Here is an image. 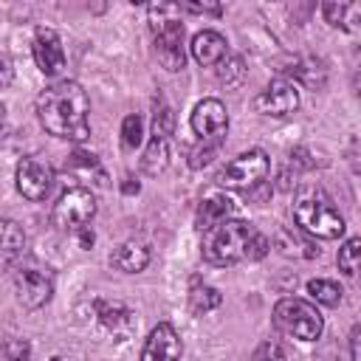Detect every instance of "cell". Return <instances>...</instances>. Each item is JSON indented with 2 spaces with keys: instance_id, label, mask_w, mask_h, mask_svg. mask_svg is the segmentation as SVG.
Returning <instances> with one entry per match:
<instances>
[{
  "instance_id": "1",
  "label": "cell",
  "mask_w": 361,
  "mask_h": 361,
  "mask_svg": "<svg viewBox=\"0 0 361 361\" xmlns=\"http://www.w3.org/2000/svg\"><path fill=\"white\" fill-rule=\"evenodd\" d=\"M37 118L54 138L73 144L90 138V99L73 79H59L37 96Z\"/></svg>"
},
{
  "instance_id": "2",
  "label": "cell",
  "mask_w": 361,
  "mask_h": 361,
  "mask_svg": "<svg viewBox=\"0 0 361 361\" xmlns=\"http://www.w3.org/2000/svg\"><path fill=\"white\" fill-rule=\"evenodd\" d=\"M293 223L302 234L319 240H338L344 234V217L333 206V197L319 186L299 189L293 200Z\"/></svg>"
},
{
  "instance_id": "3",
  "label": "cell",
  "mask_w": 361,
  "mask_h": 361,
  "mask_svg": "<svg viewBox=\"0 0 361 361\" xmlns=\"http://www.w3.org/2000/svg\"><path fill=\"white\" fill-rule=\"evenodd\" d=\"M147 14H149V28H152L158 62L169 73L183 71L186 68V51H183V23H180L178 3H152L147 8Z\"/></svg>"
},
{
  "instance_id": "4",
  "label": "cell",
  "mask_w": 361,
  "mask_h": 361,
  "mask_svg": "<svg viewBox=\"0 0 361 361\" xmlns=\"http://www.w3.org/2000/svg\"><path fill=\"white\" fill-rule=\"evenodd\" d=\"M254 234H257V228L248 220L228 217V220L203 231L200 254L209 265H217V268L234 265V262L245 259V251H248V243H251Z\"/></svg>"
},
{
  "instance_id": "5",
  "label": "cell",
  "mask_w": 361,
  "mask_h": 361,
  "mask_svg": "<svg viewBox=\"0 0 361 361\" xmlns=\"http://www.w3.org/2000/svg\"><path fill=\"white\" fill-rule=\"evenodd\" d=\"M274 327L299 341H316L324 333V316L319 307L299 296H285L274 305Z\"/></svg>"
},
{
  "instance_id": "6",
  "label": "cell",
  "mask_w": 361,
  "mask_h": 361,
  "mask_svg": "<svg viewBox=\"0 0 361 361\" xmlns=\"http://www.w3.org/2000/svg\"><path fill=\"white\" fill-rule=\"evenodd\" d=\"M271 172V158L262 149H248L240 152L237 158H231L220 172H217V186L223 189H237V192H248L254 186H259Z\"/></svg>"
},
{
  "instance_id": "7",
  "label": "cell",
  "mask_w": 361,
  "mask_h": 361,
  "mask_svg": "<svg viewBox=\"0 0 361 361\" xmlns=\"http://www.w3.org/2000/svg\"><path fill=\"white\" fill-rule=\"evenodd\" d=\"M93 214H96V197L87 186H68L51 209V220L59 231H82L87 228Z\"/></svg>"
},
{
  "instance_id": "8",
  "label": "cell",
  "mask_w": 361,
  "mask_h": 361,
  "mask_svg": "<svg viewBox=\"0 0 361 361\" xmlns=\"http://www.w3.org/2000/svg\"><path fill=\"white\" fill-rule=\"evenodd\" d=\"M302 104V96H299V85L288 76H276L271 79L257 96H254V110L259 116H274V118H282V116H290L296 113Z\"/></svg>"
},
{
  "instance_id": "9",
  "label": "cell",
  "mask_w": 361,
  "mask_h": 361,
  "mask_svg": "<svg viewBox=\"0 0 361 361\" xmlns=\"http://www.w3.org/2000/svg\"><path fill=\"white\" fill-rule=\"evenodd\" d=\"M14 183H17V192L31 200V203H39L51 195V186H54V166L48 161H39L34 155H25L20 158L17 169H14Z\"/></svg>"
},
{
  "instance_id": "10",
  "label": "cell",
  "mask_w": 361,
  "mask_h": 361,
  "mask_svg": "<svg viewBox=\"0 0 361 361\" xmlns=\"http://www.w3.org/2000/svg\"><path fill=\"white\" fill-rule=\"evenodd\" d=\"M11 285H14L17 302L25 310H39L54 296V279H51V274L39 271V268H14Z\"/></svg>"
},
{
  "instance_id": "11",
  "label": "cell",
  "mask_w": 361,
  "mask_h": 361,
  "mask_svg": "<svg viewBox=\"0 0 361 361\" xmlns=\"http://www.w3.org/2000/svg\"><path fill=\"white\" fill-rule=\"evenodd\" d=\"M180 355H183V341L178 330L169 322H161L149 330L138 361H180Z\"/></svg>"
},
{
  "instance_id": "12",
  "label": "cell",
  "mask_w": 361,
  "mask_h": 361,
  "mask_svg": "<svg viewBox=\"0 0 361 361\" xmlns=\"http://www.w3.org/2000/svg\"><path fill=\"white\" fill-rule=\"evenodd\" d=\"M189 124L195 130V135L200 138H214V135H226L228 130V110L220 99L209 96V99H200L189 116Z\"/></svg>"
},
{
  "instance_id": "13",
  "label": "cell",
  "mask_w": 361,
  "mask_h": 361,
  "mask_svg": "<svg viewBox=\"0 0 361 361\" xmlns=\"http://www.w3.org/2000/svg\"><path fill=\"white\" fill-rule=\"evenodd\" d=\"M31 51H34L37 68H39L45 76H56V73L65 68L62 39H59V34H56L54 28H37L34 42H31Z\"/></svg>"
},
{
  "instance_id": "14",
  "label": "cell",
  "mask_w": 361,
  "mask_h": 361,
  "mask_svg": "<svg viewBox=\"0 0 361 361\" xmlns=\"http://www.w3.org/2000/svg\"><path fill=\"white\" fill-rule=\"evenodd\" d=\"M189 51H192V56H195L197 65L214 68V65H220V62L228 56V42H226V37H223L220 31L203 28V31H197V34L192 37Z\"/></svg>"
},
{
  "instance_id": "15",
  "label": "cell",
  "mask_w": 361,
  "mask_h": 361,
  "mask_svg": "<svg viewBox=\"0 0 361 361\" xmlns=\"http://www.w3.org/2000/svg\"><path fill=\"white\" fill-rule=\"evenodd\" d=\"M65 172H71L76 180H82L79 186H85V183L107 186V172H104L102 161H99L93 152H85V149H73V152L65 158Z\"/></svg>"
},
{
  "instance_id": "16",
  "label": "cell",
  "mask_w": 361,
  "mask_h": 361,
  "mask_svg": "<svg viewBox=\"0 0 361 361\" xmlns=\"http://www.w3.org/2000/svg\"><path fill=\"white\" fill-rule=\"evenodd\" d=\"M274 248L288 259H313V257H319V248L313 245V240L307 234H302L299 228H276Z\"/></svg>"
},
{
  "instance_id": "17",
  "label": "cell",
  "mask_w": 361,
  "mask_h": 361,
  "mask_svg": "<svg viewBox=\"0 0 361 361\" xmlns=\"http://www.w3.org/2000/svg\"><path fill=\"white\" fill-rule=\"evenodd\" d=\"M25 254V231L14 220H0V268H14Z\"/></svg>"
},
{
  "instance_id": "18",
  "label": "cell",
  "mask_w": 361,
  "mask_h": 361,
  "mask_svg": "<svg viewBox=\"0 0 361 361\" xmlns=\"http://www.w3.org/2000/svg\"><path fill=\"white\" fill-rule=\"evenodd\" d=\"M231 214H234V200H231L228 195H209V197H203L200 206H197L195 226H197L200 231H206V228H212V226L228 220Z\"/></svg>"
},
{
  "instance_id": "19",
  "label": "cell",
  "mask_w": 361,
  "mask_h": 361,
  "mask_svg": "<svg viewBox=\"0 0 361 361\" xmlns=\"http://www.w3.org/2000/svg\"><path fill=\"white\" fill-rule=\"evenodd\" d=\"M110 265L124 271V274H141L147 265H149V248L135 243V240H127L121 245L113 248L110 254Z\"/></svg>"
},
{
  "instance_id": "20",
  "label": "cell",
  "mask_w": 361,
  "mask_h": 361,
  "mask_svg": "<svg viewBox=\"0 0 361 361\" xmlns=\"http://www.w3.org/2000/svg\"><path fill=\"white\" fill-rule=\"evenodd\" d=\"M322 14L336 28L358 31V23H361V6L358 3H336V0H327V3H322Z\"/></svg>"
},
{
  "instance_id": "21",
  "label": "cell",
  "mask_w": 361,
  "mask_h": 361,
  "mask_svg": "<svg viewBox=\"0 0 361 361\" xmlns=\"http://www.w3.org/2000/svg\"><path fill=\"white\" fill-rule=\"evenodd\" d=\"M96 316H99V322L107 327V330H113L116 336H127L130 330H133V313L124 307V305H110V302H96Z\"/></svg>"
},
{
  "instance_id": "22",
  "label": "cell",
  "mask_w": 361,
  "mask_h": 361,
  "mask_svg": "<svg viewBox=\"0 0 361 361\" xmlns=\"http://www.w3.org/2000/svg\"><path fill=\"white\" fill-rule=\"evenodd\" d=\"M166 166H169V138L152 135L149 144H147V149H144L141 169H144L147 175H161Z\"/></svg>"
},
{
  "instance_id": "23",
  "label": "cell",
  "mask_w": 361,
  "mask_h": 361,
  "mask_svg": "<svg viewBox=\"0 0 361 361\" xmlns=\"http://www.w3.org/2000/svg\"><path fill=\"white\" fill-rule=\"evenodd\" d=\"M220 302H223V296L212 285H192V290H189V310L195 316H203V313L220 307Z\"/></svg>"
},
{
  "instance_id": "24",
  "label": "cell",
  "mask_w": 361,
  "mask_h": 361,
  "mask_svg": "<svg viewBox=\"0 0 361 361\" xmlns=\"http://www.w3.org/2000/svg\"><path fill=\"white\" fill-rule=\"evenodd\" d=\"M223 144H226V135H214V138H200V144L189 152V166L192 169H203V166H209L217 155H220V149H223Z\"/></svg>"
},
{
  "instance_id": "25",
  "label": "cell",
  "mask_w": 361,
  "mask_h": 361,
  "mask_svg": "<svg viewBox=\"0 0 361 361\" xmlns=\"http://www.w3.org/2000/svg\"><path fill=\"white\" fill-rule=\"evenodd\" d=\"M307 293H310L313 302H319L324 307H336L341 302V296H344L341 285L333 282V279H310L307 282Z\"/></svg>"
},
{
  "instance_id": "26",
  "label": "cell",
  "mask_w": 361,
  "mask_h": 361,
  "mask_svg": "<svg viewBox=\"0 0 361 361\" xmlns=\"http://www.w3.org/2000/svg\"><path fill=\"white\" fill-rule=\"evenodd\" d=\"M285 73L302 79L307 87H322L324 85V68L316 59H296L293 68H285Z\"/></svg>"
},
{
  "instance_id": "27",
  "label": "cell",
  "mask_w": 361,
  "mask_h": 361,
  "mask_svg": "<svg viewBox=\"0 0 361 361\" xmlns=\"http://www.w3.org/2000/svg\"><path fill=\"white\" fill-rule=\"evenodd\" d=\"M358 259H361V237L344 240V245L338 248V257H336L338 271H341L344 276H355V274H358Z\"/></svg>"
},
{
  "instance_id": "28",
  "label": "cell",
  "mask_w": 361,
  "mask_h": 361,
  "mask_svg": "<svg viewBox=\"0 0 361 361\" xmlns=\"http://www.w3.org/2000/svg\"><path fill=\"white\" fill-rule=\"evenodd\" d=\"M141 141H144V118L138 113L124 116V121H121V147L135 149V147H141Z\"/></svg>"
},
{
  "instance_id": "29",
  "label": "cell",
  "mask_w": 361,
  "mask_h": 361,
  "mask_svg": "<svg viewBox=\"0 0 361 361\" xmlns=\"http://www.w3.org/2000/svg\"><path fill=\"white\" fill-rule=\"evenodd\" d=\"M175 133V113L169 104H164L158 99L155 104V116H152V135H161V138H169Z\"/></svg>"
},
{
  "instance_id": "30",
  "label": "cell",
  "mask_w": 361,
  "mask_h": 361,
  "mask_svg": "<svg viewBox=\"0 0 361 361\" xmlns=\"http://www.w3.org/2000/svg\"><path fill=\"white\" fill-rule=\"evenodd\" d=\"M217 76H220V82H223V85H228V87L240 85V82H243V76H245L243 59H240V56H226V59L217 65Z\"/></svg>"
},
{
  "instance_id": "31",
  "label": "cell",
  "mask_w": 361,
  "mask_h": 361,
  "mask_svg": "<svg viewBox=\"0 0 361 361\" xmlns=\"http://www.w3.org/2000/svg\"><path fill=\"white\" fill-rule=\"evenodd\" d=\"M0 350H3L6 361H28L31 358V344L25 338H3Z\"/></svg>"
},
{
  "instance_id": "32",
  "label": "cell",
  "mask_w": 361,
  "mask_h": 361,
  "mask_svg": "<svg viewBox=\"0 0 361 361\" xmlns=\"http://www.w3.org/2000/svg\"><path fill=\"white\" fill-rule=\"evenodd\" d=\"M251 361H288V358H285V350H282L279 341H262V344L254 350Z\"/></svg>"
},
{
  "instance_id": "33",
  "label": "cell",
  "mask_w": 361,
  "mask_h": 361,
  "mask_svg": "<svg viewBox=\"0 0 361 361\" xmlns=\"http://www.w3.org/2000/svg\"><path fill=\"white\" fill-rule=\"evenodd\" d=\"M268 248H271V240H268L265 234H259V231H257V234L251 237V243H248L245 259H251V262H254V259H262V257L268 254Z\"/></svg>"
},
{
  "instance_id": "34",
  "label": "cell",
  "mask_w": 361,
  "mask_h": 361,
  "mask_svg": "<svg viewBox=\"0 0 361 361\" xmlns=\"http://www.w3.org/2000/svg\"><path fill=\"white\" fill-rule=\"evenodd\" d=\"M178 8L189 11V14H212V17L223 14V6H217V3H178Z\"/></svg>"
},
{
  "instance_id": "35",
  "label": "cell",
  "mask_w": 361,
  "mask_h": 361,
  "mask_svg": "<svg viewBox=\"0 0 361 361\" xmlns=\"http://www.w3.org/2000/svg\"><path fill=\"white\" fill-rule=\"evenodd\" d=\"M11 82H14V65H11V59L6 54H0V90L8 87Z\"/></svg>"
},
{
  "instance_id": "36",
  "label": "cell",
  "mask_w": 361,
  "mask_h": 361,
  "mask_svg": "<svg viewBox=\"0 0 361 361\" xmlns=\"http://www.w3.org/2000/svg\"><path fill=\"white\" fill-rule=\"evenodd\" d=\"M358 338H361V327L355 324L350 330V361H358Z\"/></svg>"
},
{
  "instance_id": "37",
  "label": "cell",
  "mask_w": 361,
  "mask_h": 361,
  "mask_svg": "<svg viewBox=\"0 0 361 361\" xmlns=\"http://www.w3.org/2000/svg\"><path fill=\"white\" fill-rule=\"evenodd\" d=\"M121 192H124V195H138V192H141V183H138L133 175H127V178L121 180Z\"/></svg>"
},
{
  "instance_id": "38",
  "label": "cell",
  "mask_w": 361,
  "mask_h": 361,
  "mask_svg": "<svg viewBox=\"0 0 361 361\" xmlns=\"http://www.w3.org/2000/svg\"><path fill=\"white\" fill-rule=\"evenodd\" d=\"M76 234H79L82 248H90V245H93V231H90V226H87V228H82V231H76Z\"/></svg>"
},
{
  "instance_id": "39",
  "label": "cell",
  "mask_w": 361,
  "mask_h": 361,
  "mask_svg": "<svg viewBox=\"0 0 361 361\" xmlns=\"http://www.w3.org/2000/svg\"><path fill=\"white\" fill-rule=\"evenodd\" d=\"M3 118H6V107L0 104V124H3Z\"/></svg>"
},
{
  "instance_id": "40",
  "label": "cell",
  "mask_w": 361,
  "mask_h": 361,
  "mask_svg": "<svg viewBox=\"0 0 361 361\" xmlns=\"http://www.w3.org/2000/svg\"><path fill=\"white\" fill-rule=\"evenodd\" d=\"M51 361H62V358H59V355H56V358H51Z\"/></svg>"
}]
</instances>
